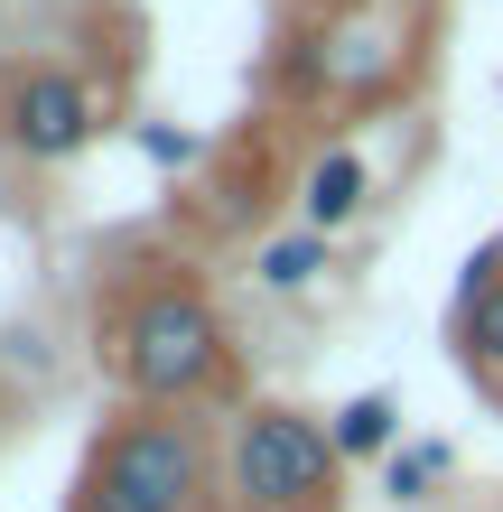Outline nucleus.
Listing matches in <instances>:
<instances>
[{"mask_svg":"<svg viewBox=\"0 0 503 512\" xmlns=\"http://www.w3.org/2000/svg\"><path fill=\"white\" fill-rule=\"evenodd\" d=\"M103 364H112L131 410H177L224 373V308L196 280L159 270V280L122 289V308L103 326Z\"/></svg>","mask_w":503,"mask_h":512,"instance_id":"nucleus-1","label":"nucleus"},{"mask_svg":"<svg viewBox=\"0 0 503 512\" xmlns=\"http://www.w3.org/2000/svg\"><path fill=\"white\" fill-rule=\"evenodd\" d=\"M75 512H215L205 438L177 410H122L75 475Z\"/></svg>","mask_w":503,"mask_h":512,"instance_id":"nucleus-2","label":"nucleus"},{"mask_svg":"<svg viewBox=\"0 0 503 512\" xmlns=\"http://www.w3.org/2000/svg\"><path fill=\"white\" fill-rule=\"evenodd\" d=\"M336 438L327 419L289 410V401H261L243 410V429H233V503L243 512H327L336 503Z\"/></svg>","mask_w":503,"mask_h":512,"instance_id":"nucleus-3","label":"nucleus"},{"mask_svg":"<svg viewBox=\"0 0 503 512\" xmlns=\"http://www.w3.org/2000/svg\"><path fill=\"white\" fill-rule=\"evenodd\" d=\"M94 84H84L75 66H19L0 75V149L28 168H66L84 140H94Z\"/></svg>","mask_w":503,"mask_h":512,"instance_id":"nucleus-4","label":"nucleus"},{"mask_svg":"<svg viewBox=\"0 0 503 512\" xmlns=\"http://www.w3.org/2000/svg\"><path fill=\"white\" fill-rule=\"evenodd\" d=\"M373 196V168L354 159V149H327V159L308 168V233H336L345 215H364Z\"/></svg>","mask_w":503,"mask_h":512,"instance_id":"nucleus-5","label":"nucleus"},{"mask_svg":"<svg viewBox=\"0 0 503 512\" xmlns=\"http://www.w3.org/2000/svg\"><path fill=\"white\" fill-rule=\"evenodd\" d=\"M327 438H336V457H392V438H401V401H392V391H354V401L327 419Z\"/></svg>","mask_w":503,"mask_h":512,"instance_id":"nucleus-6","label":"nucleus"},{"mask_svg":"<svg viewBox=\"0 0 503 512\" xmlns=\"http://www.w3.org/2000/svg\"><path fill=\"white\" fill-rule=\"evenodd\" d=\"M457 345H466V364H476V373L503 391V270H494L485 289L457 298Z\"/></svg>","mask_w":503,"mask_h":512,"instance_id":"nucleus-7","label":"nucleus"},{"mask_svg":"<svg viewBox=\"0 0 503 512\" xmlns=\"http://www.w3.org/2000/svg\"><path fill=\"white\" fill-rule=\"evenodd\" d=\"M317 270H327V233H280V243H261V280L271 289H308Z\"/></svg>","mask_w":503,"mask_h":512,"instance_id":"nucleus-8","label":"nucleus"},{"mask_svg":"<svg viewBox=\"0 0 503 512\" xmlns=\"http://www.w3.org/2000/svg\"><path fill=\"white\" fill-rule=\"evenodd\" d=\"M438 475H448V447H401L392 475H382V494H392V503H429Z\"/></svg>","mask_w":503,"mask_h":512,"instance_id":"nucleus-9","label":"nucleus"},{"mask_svg":"<svg viewBox=\"0 0 503 512\" xmlns=\"http://www.w3.org/2000/svg\"><path fill=\"white\" fill-rule=\"evenodd\" d=\"M140 149H150L159 168H187V159H196V140H187V131H168V122H140Z\"/></svg>","mask_w":503,"mask_h":512,"instance_id":"nucleus-10","label":"nucleus"},{"mask_svg":"<svg viewBox=\"0 0 503 512\" xmlns=\"http://www.w3.org/2000/svg\"><path fill=\"white\" fill-rule=\"evenodd\" d=\"M485 252H494V261H503V233H494V243H485Z\"/></svg>","mask_w":503,"mask_h":512,"instance_id":"nucleus-11","label":"nucleus"}]
</instances>
